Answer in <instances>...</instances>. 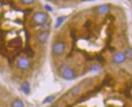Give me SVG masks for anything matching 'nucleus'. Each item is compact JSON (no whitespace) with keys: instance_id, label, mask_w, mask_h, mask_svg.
I'll use <instances>...</instances> for the list:
<instances>
[{"instance_id":"f257e3e1","label":"nucleus","mask_w":132,"mask_h":107,"mask_svg":"<svg viewBox=\"0 0 132 107\" xmlns=\"http://www.w3.org/2000/svg\"><path fill=\"white\" fill-rule=\"evenodd\" d=\"M59 70H60V72H61L62 78L66 79V80L70 81L75 78V70L71 67H70L69 66L66 64H62L61 65V66H60Z\"/></svg>"},{"instance_id":"f03ea898","label":"nucleus","mask_w":132,"mask_h":107,"mask_svg":"<svg viewBox=\"0 0 132 107\" xmlns=\"http://www.w3.org/2000/svg\"><path fill=\"white\" fill-rule=\"evenodd\" d=\"M47 18H48L47 15L42 11H38L36 13H35V15L32 17L33 22L38 26L44 25L46 23V21H47Z\"/></svg>"},{"instance_id":"7ed1b4c3","label":"nucleus","mask_w":132,"mask_h":107,"mask_svg":"<svg viewBox=\"0 0 132 107\" xmlns=\"http://www.w3.org/2000/svg\"><path fill=\"white\" fill-rule=\"evenodd\" d=\"M66 50V44L63 42H56L52 46V52L54 55L60 56L64 54Z\"/></svg>"},{"instance_id":"20e7f679","label":"nucleus","mask_w":132,"mask_h":107,"mask_svg":"<svg viewBox=\"0 0 132 107\" xmlns=\"http://www.w3.org/2000/svg\"><path fill=\"white\" fill-rule=\"evenodd\" d=\"M17 66L19 69L23 70H26L27 69H29L30 66H31V62H30V60L27 58L21 57L18 59Z\"/></svg>"},{"instance_id":"39448f33","label":"nucleus","mask_w":132,"mask_h":107,"mask_svg":"<svg viewBox=\"0 0 132 107\" xmlns=\"http://www.w3.org/2000/svg\"><path fill=\"white\" fill-rule=\"evenodd\" d=\"M126 56L125 54L123 52H117L114 54V55L113 57V62L115 64H121V63L124 62L126 61Z\"/></svg>"},{"instance_id":"423d86ee","label":"nucleus","mask_w":132,"mask_h":107,"mask_svg":"<svg viewBox=\"0 0 132 107\" xmlns=\"http://www.w3.org/2000/svg\"><path fill=\"white\" fill-rule=\"evenodd\" d=\"M48 38H49V33L47 31H42L38 34L37 37L38 42L41 43V44H44V43L47 42Z\"/></svg>"},{"instance_id":"0eeeda50","label":"nucleus","mask_w":132,"mask_h":107,"mask_svg":"<svg viewBox=\"0 0 132 107\" xmlns=\"http://www.w3.org/2000/svg\"><path fill=\"white\" fill-rule=\"evenodd\" d=\"M111 10V7L107 4L101 5L98 7V13L99 15H106Z\"/></svg>"},{"instance_id":"6e6552de","label":"nucleus","mask_w":132,"mask_h":107,"mask_svg":"<svg viewBox=\"0 0 132 107\" xmlns=\"http://www.w3.org/2000/svg\"><path fill=\"white\" fill-rule=\"evenodd\" d=\"M21 88L25 94H29L31 93V87H30V84L28 82H23L21 86Z\"/></svg>"},{"instance_id":"1a4fd4ad","label":"nucleus","mask_w":132,"mask_h":107,"mask_svg":"<svg viewBox=\"0 0 132 107\" xmlns=\"http://www.w3.org/2000/svg\"><path fill=\"white\" fill-rule=\"evenodd\" d=\"M12 107H25L23 101L20 99H15L12 102Z\"/></svg>"},{"instance_id":"9d476101","label":"nucleus","mask_w":132,"mask_h":107,"mask_svg":"<svg viewBox=\"0 0 132 107\" xmlns=\"http://www.w3.org/2000/svg\"><path fill=\"white\" fill-rule=\"evenodd\" d=\"M65 19H66L65 16H60V17L58 18L56 22H55V25H54V27H55V28H58V27H59V26L62 24L63 22L65 21Z\"/></svg>"},{"instance_id":"9b49d317","label":"nucleus","mask_w":132,"mask_h":107,"mask_svg":"<svg viewBox=\"0 0 132 107\" xmlns=\"http://www.w3.org/2000/svg\"><path fill=\"white\" fill-rule=\"evenodd\" d=\"M55 99V98H54V96H47L45 99L43 100V104H46V103H51L52 101H54V100Z\"/></svg>"},{"instance_id":"f8f14e48","label":"nucleus","mask_w":132,"mask_h":107,"mask_svg":"<svg viewBox=\"0 0 132 107\" xmlns=\"http://www.w3.org/2000/svg\"><path fill=\"white\" fill-rule=\"evenodd\" d=\"M124 54H125L126 58H128L132 59V48L126 49Z\"/></svg>"},{"instance_id":"ddd939ff","label":"nucleus","mask_w":132,"mask_h":107,"mask_svg":"<svg viewBox=\"0 0 132 107\" xmlns=\"http://www.w3.org/2000/svg\"><path fill=\"white\" fill-rule=\"evenodd\" d=\"M79 92H80V90H79L78 86L74 87V88L71 90V93H72L73 95H78L79 94Z\"/></svg>"},{"instance_id":"4468645a","label":"nucleus","mask_w":132,"mask_h":107,"mask_svg":"<svg viewBox=\"0 0 132 107\" xmlns=\"http://www.w3.org/2000/svg\"><path fill=\"white\" fill-rule=\"evenodd\" d=\"M21 1L25 5H31V4L35 3V0H21Z\"/></svg>"},{"instance_id":"2eb2a0df","label":"nucleus","mask_w":132,"mask_h":107,"mask_svg":"<svg viewBox=\"0 0 132 107\" xmlns=\"http://www.w3.org/2000/svg\"><path fill=\"white\" fill-rule=\"evenodd\" d=\"M45 9H46V10H47L48 12L53 11V8H52L51 6H49V5H45Z\"/></svg>"},{"instance_id":"dca6fc26","label":"nucleus","mask_w":132,"mask_h":107,"mask_svg":"<svg viewBox=\"0 0 132 107\" xmlns=\"http://www.w3.org/2000/svg\"><path fill=\"white\" fill-rule=\"evenodd\" d=\"M51 107H59V106H51Z\"/></svg>"},{"instance_id":"f3484780","label":"nucleus","mask_w":132,"mask_h":107,"mask_svg":"<svg viewBox=\"0 0 132 107\" xmlns=\"http://www.w3.org/2000/svg\"><path fill=\"white\" fill-rule=\"evenodd\" d=\"M89 1H95V0H89Z\"/></svg>"}]
</instances>
